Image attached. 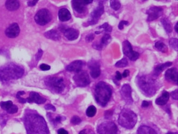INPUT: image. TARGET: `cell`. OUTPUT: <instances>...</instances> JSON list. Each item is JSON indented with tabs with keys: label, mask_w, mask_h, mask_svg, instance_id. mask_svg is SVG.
I'll list each match as a JSON object with an SVG mask.
<instances>
[{
	"label": "cell",
	"mask_w": 178,
	"mask_h": 134,
	"mask_svg": "<svg viewBox=\"0 0 178 134\" xmlns=\"http://www.w3.org/2000/svg\"><path fill=\"white\" fill-rule=\"evenodd\" d=\"M45 109L46 110H51L52 111H56V108L54 107L53 105L51 104H47L45 106Z\"/></svg>",
	"instance_id": "ee69618b"
},
{
	"label": "cell",
	"mask_w": 178,
	"mask_h": 134,
	"mask_svg": "<svg viewBox=\"0 0 178 134\" xmlns=\"http://www.w3.org/2000/svg\"><path fill=\"white\" fill-rule=\"evenodd\" d=\"M45 37L49 39L52 40L54 41H58L60 39V36L57 31L50 30L44 33Z\"/></svg>",
	"instance_id": "484cf974"
},
{
	"label": "cell",
	"mask_w": 178,
	"mask_h": 134,
	"mask_svg": "<svg viewBox=\"0 0 178 134\" xmlns=\"http://www.w3.org/2000/svg\"><path fill=\"white\" fill-rule=\"evenodd\" d=\"M142 107H144V108H145V107H148L149 106V103L148 101H144L142 102Z\"/></svg>",
	"instance_id": "681fc988"
},
{
	"label": "cell",
	"mask_w": 178,
	"mask_h": 134,
	"mask_svg": "<svg viewBox=\"0 0 178 134\" xmlns=\"http://www.w3.org/2000/svg\"><path fill=\"white\" fill-rule=\"evenodd\" d=\"M99 29H104V31L106 32H111L112 30V27H111L110 25H109V24L107 23H104L101 26H99Z\"/></svg>",
	"instance_id": "d590c367"
},
{
	"label": "cell",
	"mask_w": 178,
	"mask_h": 134,
	"mask_svg": "<svg viewBox=\"0 0 178 134\" xmlns=\"http://www.w3.org/2000/svg\"><path fill=\"white\" fill-rule=\"evenodd\" d=\"M116 78L117 80H120L122 78V75L120 74V73L119 71L116 72Z\"/></svg>",
	"instance_id": "c3c4849f"
},
{
	"label": "cell",
	"mask_w": 178,
	"mask_h": 134,
	"mask_svg": "<svg viewBox=\"0 0 178 134\" xmlns=\"http://www.w3.org/2000/svg\"><path fill=\"white\" fill-rule=\"evenodd\" d=\"M24 73V69L14 63L6 64L0 68V78L3 81L18 79L23 76Z\"/></svg>",
	"instance_id": "3957f363"
},
{
	"label": "cell",
	"mask_w": 178,
	"mask_h": 134,
	"mask_svg": "<svg viewBox=\"0 0 178 134\" xmlns=\"http://www.w3.org/2000/svg\"><path fill=\"white\" fill-rule=\"evenodd\" d=\"M71 122L72 124L76 125V124H80L81 122V120L80 118H79V117H78V116H74L71 119Z\"/></svg>",
	"instance_id": "8d00e7d4"
},
{
	"label": "cell",
	"mask_w": 178,
	"mask_h": 134,
	"mask_svg": "<svg viewBox=\"0 0 178 134\" xmlns=\"http://www.w3.org/2000/svg\"><path fill=\"white\" fill-rule=\"evenodd\" d=\"M166 80L169 82L178 83V71L176 68H170L166 71L165 75Z\"/></svg>",
	"instance_id": "ac0fdd59"
},
{
	"label": "cell",
	"mask_w": 178,
	"mask_h": 134,
	"mask_svg": "<svg viewBox=\"0 0 178 134\" xmlns=\"http://www.w3.org/2000/svg\"><path fill=\"white\" fill-rule=\"evenodd\" d=\"M45 83L50 90L57 93H62L65 87L63 79L60 78H49L46 80Z\"/></svg>",
	"instance_id": "8992f818"
},
{
	"label": "cell",
	"mask_w": 178,
	"mask_h": 134,
	"mask_svg": "<svg viewBox=\"0 0 178 134\" xmlns=\"http://www.w3.org/2000/svg\"><path fill=\"white\" fill-rule=\"evenodd\" d=\"M175 133H168V134H174Z\"/></svg>",
	"instance_id": "9f6ffc18"
},
{
	"label": "cell",
	"mask_w": 178,
	"mask_h": 134,
	"mask_svg": "<svg viewBox=\"0 0 178 134\" xmlns=\"http://www.w3.org/2000/svg\"><path fill=\"white\" fill-rule=\"evenodd\" d=\"M24 94H25V92H24V91H19V92H18L17 94V98H18L19 97H21V96L24 95Z\"/></svg>",
	"instance_id": "816d5d0a"
},
{
	"label": "cell",
	"mask_w": 178,
	"mask_h": 134,
	"mask_svg": "<svg viewBox=\"0 0 178 134\" xmlns=\"http://www.w3.org/2000/svg\"><path fill=\"white\" fill-rule=\"evenodd\" d=\"M111 40V37L109 34H105L102 37L101 41L99 44H93V47L96 49H102L104 46L108 45L110 43Z\"/></svg>",
	"instance_id": "44dd1931"
},
{
	"label": "cell",
	"mask_w": 178,
	"mask_h": 134,
	"mask_svg": "<svg viewBox=\"0 0 178 134\" xmlns=\"http://www.w3.org/2000/svg\"><path fill=\"white\" fill-rule=\"evenodd\" d=\"M6 9L9 11H15L18 9L20 3L16 0H8L6 2Z\"/></svg>",
	"instance_id": "603a6c76"
},
{
	"label": "cell",
	"mask_w": 178,
	"mask_h": 134,
	"mask_svg": "<svg viewBox=\"0 0 178 134\" xmlns=\"http://www.w3.org/2000/svg\"><path fill=\"white\" fill-rule=\"evenodd\" d=\"M172 65V63L171 62H167L164 64L158 65L154 69V75L156 76H158L166 68H168Z\"/></svg>",
	"instance_id": "d4e9b609"
},
{
	"label": "cell",
	"mask_w": 178,
	"mask_h": 134,
	"mask_svg": "<svg viewBox=\"0 0 178 134\" xmlns=\"http://www.w3.org/2000/svg\"><path fill=\"white\" fill-rule=\"evenodd\" d=\"M155 48L159 51L164 53L168 52V49L167 46L162 42L157 41L156 42Z\"/></svg>",
	"instance_id": "f1b7e54d"
},
{
	"label": "cell",
	"mask_w": 178,
	"mask_h": 134,
	"mask_svg": "<svg viewBox=\"0 0 178 134\" xmlns=\"http://www.w3.org/2000/svg\"><path fill=\"white\" fill-rule=\"evenodd\" d=\"M83 63L81 60H75L66 66V70L68 72L77 73L81 71Z\"/></svg>",
	"instance_id": "d6986e66"
},
{
	"label": "cell",
	"mask_w": 178,
	"mask_h": 134,
	"mask_svg": "<svg viewBox=\"0 0 178 134\" xmlns=\"http://www.w3.org/2000/svg\"><path fill=\"white\" fill-rule=\"evenodd\" d=\"M96 113V109L94 106H90L86 110V115L88 117H93Z\"/></svg>",
	"instance_id": "4dcf8cb0"
},
{
	"label": "cell",
	"mask_w": 178,
	"mask_h": 134,
	"mask_svg": "<svg viewBox=\"0 0 178 134\" xmlns=\"http://www.w3.org/2000/svg\"><path fill=\"white\" fill-rule=\"evenodd\" d=\"M65 36L70 41H73L79 37V31L72 28L66 29L64 31Z\"/></svg>",
	"instance_id": "ffe728a7"
},
{
	"label": "cell",
	"mask_w": 178,
	"mask_h": 134,
	"mask_svg": "<svg viewBox=\"0 0 178 134\" xmlns=\"http://www.w3.org/2000/svg\"><path fill=\"white\" fill-rule=\"evenodd\" d=\"M161 23L163 26L164 29L168 33H171L172 32V24L170 21L167 18L162 19L161 20Z\"/></svg>",
	"instance_id": "83f0119b"
},
{
	"label": "cell",
	"mask_w": 178,
	"mask_h": 134,
	"mask_svg": "<svg viewBox=\"0 0 178 134\" xmlns=\"http://www.w3.org/2000/svg\"><path fill=\"white\" fill-rule=\"evenodd\" d=\"M99 134H118V128L116 124L111 121L102 122L97 127Z\"/></svg>",
	"instance_id": "52a82bcc"
},
{
	"label": "cell",
	"mask_w": 178,
	"mask_h": 134,
	"mask_svg": "<svg viewBox=\"0 0 178 134\" xmlns=\"http://www.w3.org/2000/svg\"><path fill=\"white\" fill-rule=\"evenodd\" d=\"M101 33V32H96L95 34H100Z\"/></svg>",
	"instance_id": "11a10c76"
},
{
	"label": "cell",
	"mask_w": 178,
	"mask_h": 134,
	"mask_svg": "<svg viewBox=\"0 0 178 134\" xmlns=\"http://www.w3.org/2000/svg\"><path fill=\"white\" fill-rule=\"evenodd\" d=\"M112 95V89L109 85L103 81L97 83L95 89V98L97 103L105 106L110 101Z\"/></svg>",
	"instance_id": "277c9868"
},
{
	"label": "cell",
	"mask_w": 178,
	"mask_h": 134,
	"mask_svg": "<svg viewBox=\"0 0 178 134\" xmlns=\"http://www.w3.org/2000/svg\"><path fill=\"white\" fill-rule=\"evenodd\" d=\"M42 53H43V52H42V51L41 50H39L38 52H37V55L35 56V57H36V60H37V61H39V60H40V59L41 57Z\"/></svg>",
	"instance_id": "f6af8a7d"
},
{
	"label": "cell",
	"mask_w": 178,
	"mask_h": 134,
	"mask_svg": "<svg viewBox=\"0 0 178 134\" xmlns=\"http://www.w3.org/2000/svg\"><path fill=\"white\" fill-rule=\"evenodd\" d=\"M163 13V9L158 6H151L147 11L146 13L148 15L147 20L149 21L156 20L162 16Z\"/></svg>",
	"instance_id": "7c38bea8"
},
{
	"label": "cell",
	"mask_w": 178,
	"mask_h": 134,
	"mask_svg": "<svg viewBox=\"0 0 178 134\" xmlns=\"http://www.w3.org/2000/svg\"><path fill=\"white\" fill-rule=\"evenodd\" d=\"M14 105L12 101H2L0 103V106L1 107L2 109L6 110V112L8 111L9 109L12 107V106Z\"/></svg>",
	"instance_id": "f546056e"
},
{
	"label": "cell",
	"mask_w": 178,
	"mask_h": 134,
	"mask_svg": "<svg viewBox=\"0 0 178 134\" xmlns=\"http://www.w3.org/2000/svg\"><path fill=\"white\" fill-rule=\"evenodd\" d=\"M20 29L16 23H13L9 26L6 31V34L9 38H15L18 36Z\"/></svg>",
	"instance_id": "e0dca14e"
},
{
	"label": "cell",
	"mask_w": 178,
	"mask_h": 134,
	"mask_svg": "<svg viewBox=\"0 0 178 134\" xmlns=\"http://www.w3.org/2000/svg\"><path fill=\"white\" fill-rule=\"evenodd\" d=\"M88 66L90 70V73L91 77L93 78H97L101 75L99 63L95 60H91L88 63Z\"/></svg>",
	"instance_id": "9a60e30c"
},
{
	"label": "cell",
	"mask_w": 178,
	"mask_h": 134,
	"mask_svg": "<svg viewBox=\"0 0 178 134\" xmlns=\"http://www.w3.org/2000/svg\"><path fill=\"white\" fill-rule=\"evenodd\" d=\"M137 120V114L134 112L125 109L120 112L118 118V123L122 127L130 129L134 127Z\"/></svg>",
	"instance_id": "5b68a950"
},
{
	"label": "cell",
	"mask_w": 178,
	"mask_h": 134,
	"mask_svg": "<svg viewBox=\"0 0 178 134\" xmlns=\"http://www.w3.org/2000/svg\"><path fill=\"white\" fill-rule=\"evenodd\" d=\"M178 40L176 38H172L169 41V44L171 47L178 52Z\"/></svg>",
	"instance_id": "836d02e7"
},
{
	"label": "cell",
	"mask_w": 178,
	"mask_h": 134,
	"mask_svg": "<svg viewBox=\"0 0 178 134\" xmlns=\"http://www.w3.org/2000/svg\"><path fill=\"white\" fill-rule=\"evenodd\" d=\"M79 134H95L93 130L91 129H83L79 132Z\"/></svg>",
	"instance_id": "60d3db41"
},
{
	"label": "cell",
	"mask_w": 178,
	"mask_h": 134,
	"mask_svg": "<svg viewBox=\"0 0 178 134\" xmlns=\"http://www.w3.org/2000/svg\"><path fill=\"white\" fill-rule=\"evenodd\" d=\"M170 98V94L167 91H164L161 97L156 100V103L158 105L163 106L168 103Z\"/></svg>",
	"instance_id": "cb8c5ba5"
},
{
	"label": "cell",
	"mask_w": 178,
	"mask_h": 134,
	"mask_svg": "<svg viewBox=\"0 0 178 134\" xmlns=\"http://www.w3.org/2000/svg\"><path fill=\"white\" fill-rule=\"evenodd\" d=\"M93 1H87V0H74L72 1V6L73 8L77 13H83L86 10V6L88 4L91 3Z\"/></svg>",
	"instance_id": "5bb4252c"
},
{
	"label": "cell",
	"mask_w": 178,
	"mask_h": 134,
	"mask_svg": "<svg viewBox=\"0 0 178 134\" xmlns=\"http://www.w3.org/2000/svg\"><path fill=\"white\" fill-rule=\"evenodd\" d=\"M178 23H176V25L175 26V30L176 33H178Z\"/></svg>",
	"instance_id": "db71d44e"
},
{
	"label": "cell",
	"mask_w": 178,
	"mask_h": 134,
	"mask_svg": "<svg viewBox=\"0 0 178 134\" xmlns=\"http://www.w3.org/2000/svg\"><path fill=\"white\" fill-rule=\"evenodd\" d=\"M75 85L79 87H85L91 83L89 75L85 71H80L76 73L73 77Z\"/></svg>",
	"instance_id": "9c48e42d"
},
{
	"label": "cell",
	"mask_w": 178,
	"mask_h": 134,
	"mask_svg": "<svg viewBox=\"0 0 178 134\" xmlns=\"http://www.w3.org/2000/svg\"><path fill=\"white\" fill-rule=\"evenodd\" d=\"M18 99L19 101L21 103L24 104L26 103V99H25V98H21V97H19L18 98H17Z\"/></svg>",
	"instance_id": "f5cc1de1"
},
{
	"label": "cell",
	"mask_w": 178,
	"mask_h": 134,
	"mask_svg": "<svg viewBox=\"0 0 178 134\" xmlns=\"http://www.w3.org/2000/svg\"><path fill=\"white\" fill-rule=\"evenodd\" d=\"M37 1H29V2H27V4L28 6H34L35 4H37Z\"/></svg>",
	"instance_id": "bcb514c9"
},
{
	"label": "cell",
	"mask_w": 178,
	"mask_h": 134,
	"mask_svg": "<svg viewBox=\"0 0 178 134\" xmlns=\"http://www.w3.org/2000/svg\"><path fill=\"white\" fill-rule=\"evenodd\" d=\"M94 37H95L93 33H91V34H89L87 35L86 37V40L87 42H91L94 39Z\"/></svg>",
	"instance_id": "7bdbcfd3"
},
{
	"label": "cell",
	"mask_w": 178,
	"mask_h": 134,
	"mask_svg": "<svg viewBox=\"0 0 178 134\" xmlns=\"http://www.w3.org/2000/svg\"><path fill=\"white\" fill-rule=\"evenodd\" d=\"M138 134H157L153 129L146 126H142L137 130Z\"/></svg>",
	"instance_id": "4316f807"
},
{
	"label": "cell",
	"mask_w": 178,
	"mask_h": 134,
	"mask_svg": "<svg viewBox=\"0 0 178 134\" xmlns=\"http://www.w3.org/2000/svg\"><path fill=\"white\" fill-rule=\"evenodd\" d=\"M40 68L42 71H48L50 69V66L46 64H42L40 66Z\"/></svg>",
	"instance_id": "ab89813d"
},
{
	"label": "cell",
	"mask_w": 178,
	"mask_h": 134,
	"mask_svg": "<svg viewBox=\"0 0 178 134\" xmlns=\"http://www.w3.org/2000/svg\"><path fill=\"white\" fill-rule=\"evenodd\" d=\"M27 134H49L45 120L39 114L29 113L24 118Z\"/></svg>",
	"instance_id": "6da1fadb"
},
{
	"label": "cell",
	"mask_w": 178,
	"mask_h": 134,
	"mask_svg": "<svg viewBox=\"0 0 178 134\" xmlns=\"http://www.w3.org/2000/svg\"><path fill=\"white\" fill-rule=\"evenodd\" d=\"M110 6L114 10L117 11L120 9L121 4L119 1L112 0L110 1Z\"/></svg>",
	"instance_id": "1f68e13d"
},
{
	"label": "cell",
	"mask_w": 178,
	"mask_h": 134,
	"mask_svg": "<svg viewBox=\"0 0 178 134\" xmlns=\"http://www.w3.org/2000/svg\"><path fill=\"white\" fill-rule=\"evenodd\" d=\"M52 19V15L49 11L46 9L40 10L35 16V22L38 25L44 26L49 23Z\"/></svg>",
	"instance_id": "ba28073f"
},
{
	"label": "cell",
	"mask_w": 178,
	"mask_h": 134,
	"mask_svg": "<svg viewBox=\"0 0 178 134\" xmlns=\"http://www.w3.org/2000/svg\"><path fill=\"white\" fill-rule=\"evenodd\" d=\"M122 50L125 55L132 61L136 60L140 57L138 52L133 50L132 47L128 41H125L122 43Z\"/></svg>",
	"instance_id": "8fae6325"
},
{
	"label": "cell",
	"mask_w": 178,
	"mask_h": 134,
	"mask_svg": "<svg viewBox=\"0 0 178 134\" xmlns=\"http://www.w3.org/2000/svg\"><path fill=\"white\" fill-rule=\"evenodd\" d=\"M120 94L122 99H124L127 104H132L133 100L132 96V89L130 85L128 84L124 85L120 90Z\"/></svg>",
	"instance_id": "4fadbf2b"
},
{
	"label": "cell",
	"mask_w": 178,
	"mask_h": 134,
	"mask_svg": "<svg viewBox=\"0 0 178 134\" xmlns=\"http://www.w3.org/2000/svg\"><path fill=\"white\" fill-rule=\"evenodd\" d=\"M65 119V117L60 116H56L53 119H49L50 121H52V124H60Z\"/></svg>",
	"instance_id": "e575fe53"
},
{
	"label": "cell",
	"mask_w": 178,
	"mask_h": 134,
	"mask_svg": "<svg viewBox=\"0 0 178 134\" xmlns=\"http://www.w3.org/2000/svg\"><path fill=\"white\" fill-rule=\"evenodd\" d=\"M26 99V101L29 103H35L37 104H42L44 103L46 101V98L41 97L38 93L35 92L30 93L29 97Z\"/></svg>",
	"instance_id": "2e32d148"
},
{
	"label": "cell",
	"mask_w": 178,
	"mask_h": 134,
	"mask_svg": "<svg viewBox=\"0 0 178 134\" xmlns=\"http://www.w3.org/2000/svg\"><path fill=\"white\" fill-rule=\"evenodd\" d=\"M130 75V71L128 70H126L124 71V73L122 74V77L124 78H126Z\"/></svg>",
	"instance_id": "f907efd6"
},
{
	"label": "cell",
	"mask_w": 178,
	"mask_h": 134,
	"mask_svg": "<svg viewBox=\"0 0 178 134\" xmlns=\"http://www.w3.org/2000/svg\"><path fill=\"white\" fill-rule=\"evenodd\" d=\"M137 83L141 92L147 97H151L155 95L159 87L157 81L149 75H138Z\"/></svg>",
	"instance_id": "7a4b0ae2"
},
{
	"label": "cell",
	"mask_w": 178,
	"mask_h": 134,
	"mask_svg": "<svg viewBox=\"0 0 178 134\" xmlns=\"http://www.w3.org/2000/svg\"><path fill=\"white\" fill-rule=\"evenodd\" d=\"M18 108L16 105H13L12 107L9 109L7 112L9 114H15L17 112H18Z\"/></svg>",
	"instance_id": "74e56055"
},
{
	"label": "cell",
	"mask_w": 178,
	"mask_h": 134,
	"mask_svg": "<svg viewBox=\"0 0 178 134\" xmlns=\"http://www.w3.org/2000/svg\"><path fill=\"white\" fill-rule=\"evenodd\" d=\"M171 97L174 100H178V89H176L175 90L172 91L171 94Z\"/></svg>",
	"instance_id": "b9f144b4"
},
{
	"label": "cell",
	"mask_w": 178,
	"mask_h": 134,
	"mask_svg": "<svg viewBox=\"0 0 178 134\" xmlns=\"http://www.w3.org/2000/svg\"><path fill=\"white\" fill-rule=\"evenodd\" d=\"M58 134H68V132L63 128H60L57 132Z\"/></svg>",
	"instance_id": "7dc6e473"
},
{
	"label": "cell",
	"mask_w": 178,
	"mask_h": 134,
	"mask_svg": "<svg viewBox=\"0 0 178 134\" xmlns=\"http://www.w3.org/2000/svg\"><path fill=\"white\" fill-rule=\"evenodd\" d=\"M58 17L61 21H69L71 18L70 12L66 8L60 9L58 12Z\"/></svg>",
	"instance_id": "7402d4cb"
},
{
	"label": "cell",
	"mask_w": 178,
	"mask_h": 134,
	"mask_svg": "<svg viewBox=\"0 0 178 134\" xmlns=\"http://www.w3.org/2000/svg\"><path fill=\"white\" fill-rule=\"evenodd\" d=\"M128 65V60L126 58H123L122 59L117 62L115 66L117 67H125Z\"/></svg>",
	"instance_id": "d6a6232c"
},
{
	"label": "cell",
	"mask_w": 178,
	"mask_h": 134,
	"mask_svg": "<svg viewBox=\"0 0 178 134\" xmlns=\"http://www.w3.org/2000/svg\"><path fill=\"white\" fill-rule=\"evenodd\" d=\"M129 24V23L127 21H120L119 24L118 25V28L119 29L122 30V29H124V25H127Z\"/></svg>",
	"instance_id": "f35d334b"
},
{
	"label": "cell",
	"mask_w": 178,
	"mask_h": 134,
	"mask_svg": "<svg viewBox=\"0 0 178 134\" xmlns=\"http://www.w3.org/2000/svg\"><path fill=\"white\" fill-rule=\"evenodd\" d=\"M104 12V9L103 3V2L100 1L98 6H96V8L94 9V10L90 15L89 20L88 21V23L89 25H93L96 24L98 23V21L100 18V17L103 14Z\"/></svg>",
	"instance_id": "30bf717a"
}]
</instances>
